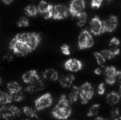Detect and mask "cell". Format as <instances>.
<instances>
[{"label":"cell","instance_id":"cell-17","mask_svg":"<svg viewBox=\"0 0 121 120\" xmlns=\"http://www.w3.org/2000/svg\"><path fill=\"white\" fill-rule=\"evenodd\" d=\"M59 81L62 87H64V88H70L73 85V82L75 81V76L71 73L63 75L60 77H59Z\"/></svg>","mask_w":121,"mask_h":120},{"label":"cell","instance_id":"cell-22","mask_svg":"<svg viewBox=\"0 0 121 120\" xmlns=\"http://www.w3.org/2000/svg\"><path fill=\"white\" fill-rule=\"evenodd\" d=\"M24 13L27 17H35L39 14L37 6L34 4H30L24 8Z\"/></svg>","mask_w":121,"mask_h":120},{"label":"cell","instance_id":"cell-43","mask_svg":"<svg viewBox=\"0 0 121 120\" xmlns=\"http://www.w3.org/2000/svg\"><path fill=\"white\" fill-rule=\"evenodd\" d=\"M107 1H108V3H110V2H111L112 0H107Z\"/></svg>","mask_w":121,"mask_h":120},{"label":"cell","instance_id":"cell-27","mask_svg":"<svg viewBox=\"0 0 121 120\" xmlns=\"http://www.w3.org/2000/svg\"><path fill=\"white\" fill-rule=\"evenodd\" d=\"M100 104H92V105L89 108V109H88V111H87V114H86L87 117L91 118V117H96V116H97L99 111H100Z\"/></svg>","mask_w":121,"mask_h":120},{"label":"cell","instance_id":"cell-24","mask_svg":"<svg viewBox=\"0 0 121 120\" xmlns=\"http://www.w3.org/2000/svg\"><path fill=\"white\" fill-rule=\"evenodd\" d=\"M22 112L25 114L26 117L30 118V119H38V115L36 114V110L32 109L29 106H24L22 109Z\"/></svg>","mask_w":121,"mask_h":120},{"label":"cell","instance_id":"cell-31","mask_svg":"<svg viewBox=\"0 0 121 120\" xmlns=\"http://www.w3.org/2000/svg\"><path fill=\"white\" fill-rule=\"evenodd\" d=\"M100 53L102 54V55L104 56V58L106 60H110L112 59V58H115V54H113V52L110 50V49H105V50H103L100 51Z\"/></svg>","mask_w":121,"mask_h":120},{"label":"cell","instance_id":"cell-30","mask_svg":"<svg viewBox=\"0 0 121 120\" xmlns=\"http://www.w3.org/2000/svg\"><path fill=\"white\" fill-rule=\"evenodd\" d=\"M30 25V21L27 17H22L17 22V26L18 27H27Z\"/></svg>","mask_w":121,"mask_h":120},{"label":"cell","instance_id":"cell-23","mask_svg":"<svg viewBox=\"0 0 121 120\" xmlns=\"http://www.w3.org/2000/svg\"><path fill=\"white\" fill-rule=\"evenodd\" d=\"M7 89H8V92L9 93V95L14 94V93L22 91V86L17 82H8L7 84Z\"/></svg>","mask_w":121,"mask_h":120},{"label":"cell","instance_id":"cell-5","mask_svg":"<svg viewBox=\"0 0 121 120\" xmlns=\"http://www.w3.org/2000/svg\"><path fill=\"white\" fill-rule=\"evenodd\" d=\"M94 87L92 84L86 82L79 87V99L82 104H86L94 95Z\"/></svg>","mask_w":121,"mask_h":120},{"label":"cell","instance_id":"cell-42","mask_svg":"<svg viewBox=\"0 0 121 120\" xmlns=\"http://www.w3.org/2000/svg\"><path fill=\"white\" fill-rule=\"evenodd\" d=\"M2 84V79H1V77H0V85Z\"/></svg>","mask_w":121,"mask_h":120},{"label":"cell","instance_id":"cell-2","mask_svg":"<svg viewBox=\"0 0 121 120\" xmlns=\"http://www.w3.org/2000/svg\"><path fill=\"white\" fill-rule=\"evenodd\" d=\"M15 38L26 43L32 51H34L39 46L40 41H41V35H40V33H37V32L18 33L17 35H15Z\"/></svg>","mask_w":121,"mask_h":120},{"label":"cell","instance_id":"cell-16","mask_svg":"<svg viewBox=\"0 0 121 120\" xmlns=\"http://www.w3.org/2000/svg\"><path fill=\"white\" fill-rule=\"evenodd\" d=\"M45 85L43 82L42 79H40L37 82H33L31 84H27V87H26L25 91L28 93H36L39 91H42L45 90Z\"/></svg>","mask_w":121,"mask_h":120},{"label":"cell","instance_id":"cell-8","mask_svg":"<svg viewBox=\"0 0 121 120\" xmlns=\"http://www.w3.org/2000/svg\"><path fill=\"white\" fill-rule=\"evenodd\" d=\"M86 8V0H72L69 7V14L73 17L85 11Z\"/></svg>","mask_w":121,"mask_h":120},{"label":"cell","instance_id":"cell-19","mask_svg":"<svg viewBox=\"0 0 121 120\" xmlns=\"http://www.w3.org/2000/svg\"><path fill=\"white\" fill-rule=\"evenodd\" d=\"M121 97L116 91H110L105 96V101L110 106H115L120 102Z\"/></svg>","mask_w":121,"mask_h":120},{"label":"cell","instance_id":"cell-35","mask_svg":"<svg viewBox=\"0 0 121 120\" xmlns=\"http://www.w3.org/2000/svg\"><path fill=\"white\" fill-rule=\"evenodd\" d=\"M105 92V83H103V82H101V83L99 84V86L97 87V93H98V95H104Z\"/></svg>","mask_w":121,"mask_h":120},{"label":"cell","instance_id":"cell-38","mask_svg":"<svg viewBox=\"0 0 121 120\" xmlns=\"http://www.w3.org/2000/svg\"><path fill=\"white\" fill-rule=\"evenodd\" d=\"M13 1H14V0H2V2H3V3H4V4H6V5L11 4Z\"/></svg>","mask_w":121,"mask_h":120},{"label":"cell","instance_id":"cell-4","mask_svg":"<svg viewBox=\"0 0 121 120\" xmlns=\"http://www.w3.org/2000/svg\"><path fill=\"white\" fill-rule=\"evenodd\" d=\"M94 45V39L88 30H82L78 39V46L79 50H87Z\"/></svg>","mask_w":121,"mask_h":120},{"label":"cell","instance_id":"cell-25","mask_svg":"<svg viewBox=\"0 0 121 120\" xmlns=\"http://www.w3.org/2000/svg\"><path fill=\"white\" fill-rule=\"evenodd\" d=\"M12 102H13V100H12V98L10 96L9 93L0 91V106L11 104Z\"/></svg>","mask_w":121,"mask_h":120},{"label":"cell","instance_id":"cell-36","mask_svg":"<svg viewBox=\"0 0 121 120\" xmlns=\"http://www.w3.org/2000/svg\"><path fill=\"white\" fill-rule=\"evenodd\" d=\"M115 83L121 84V70H116L115 74Z\"/></svg>","mask_w":121,"mask_h":120},{"label":"cell","instance_id":"cell-15","mask_svg":"<svg viewBox=\"0 0 121 120\" xmlns=\"http://www.w3.org/2000/svg\"><path fill=\"white\" fill-rule=\"evenodd\" d=\"M22 79L24 83L31 84L33 82H37V81L41 78H40V75L38 74L36 70H29L22 74Z\"/></svg>","mask_w":121,"mask_h":120},{"label":"cell","instance_id":"cell-28","mask_svg":"<svg viewBox=\"0 0 121 120\" xmlns=\"http://www.w3.org/2000/svg\"><path fill=\"white\" fill-rule=\"evenodd\" d=\"M93 55H94V58L96 61V63L98 64L100 67H103V66L105 65V62H106V59L104 58L102 54L100 53V52H94Z\"/></svg>","mask_w":121,"mask_h":120},{"label":"cell","instance_id":"cell-41","mask_svg":"<svg viewBox=\"0 0 121 120\" xmlns=\"http://www.w3.org/2000/svg\"><path fill=\"white\" fill-rule=\"evenodd\" d=\"M120 119V120H121V115L119 116V117H118V119Z\"/></svg>","mask_w":121,"mask_h":120},{"label":"cell","instance_id":"cell-14","mask_svg":"<svg viewBox=\"0 0 121 120\" xmlns=\"http://www.w3.org/2000/svg\"><path fill=\"white\" fill-rule=\"evenodd\" d=\"M116 67L114 66H107L104 69V77L106 84L113 86L115 84V74H116Z\"/></svg>","mask_w":121,"mask_h":120},{"label":"cell","instance_id":"cell-12","mask_svg":"<svg viewBox=\"0 0 121 120\" xmlns=\"http://www.w3.org/2000/svg\"><path fill=\"white\" fill-rule=\"evenodd\" d=\"M90 32L94 35H100L103 34V23L99 17L95 16L91 18L89 24Z\"/></svg>","mask_w":121,"mask_h":120},{"label":"cell","instance_id":"cell-7","mask_svg":"<svg viewBox=\"0 0 121 120\" xmlns=\"http://www.w3.org/2000/svg\"><path fill=\"white\" fill-rule=\"evenodd\" d=\"M53 104V97L50 93H45L35 101V109L37 111H42L48 109Z\"/></svg>","mask_w":121,"mask_h":120},{"label":"cell","instance_id":"cell-33","mask_svg":"<svg viewBox=\"0 0 121 120\" xmlns=\"http://www.w3.org/2000/svg\"><path fill=\"white\" fill-rule=\"evenodd\" d=\"M120 115V109H119L117 107L112 108L111 110H110V116H111L112 119H117Z\"/></svg>","mask_w":121,"mask_h":120},{"label":"cell","instance_id":"cell-29","mask_svg":"<svg viewBox=\"0 0 121 120\" xmlns=\"http://www.w3.org/2000/svg\"><path fill=\"white\" fill-rule=\"evenodd\" d=\"M10 96H11V98H12V100L14 101V102H21L25 98L24 93H23L22 91L10 95Z\"/></svg>","mask_w":121,"mask_h":120},{"label":"cell","instance_id":"cell-37","mask_svg":"<svg viewBox=\"0 0 121 120\" xmlns=\"http://www.w3.org/2000/svg\"><path fill=\"white\" fill-rule=\"evenodd\" d=\"M94 73L96 74V75H98V76L101 75V74H102V69H101V67H96V68L94 70Z\"/></svg>","mask_w":121,"mask_h":120},{"label":"cell","instance_id":"cell-3","mask_svg":"<svg viewBox=\"0 0 121 120\" xmlns=\"http://www.w3.org/2000/svg\"><path fill=\"white\" fill-rule=\"evenodd\" d=\"M9 49L13 52V54L17 55V56H26L32 52V50L27 45L26 43L17 40L15 37L10 41Z\"/></svg>","mask_w":121,"mask_h":120},{"label":"cell","instance_id":"cell-18","mask_svg":"<svg viewBox=\"0 0 121 120\" xmlns=\"http://www.w3.org/2000/svg\"><path fill=\"white\" fill-rule=\"evenodd\" d=\"M59 72L54 68L46 69L42 73V78L48 82H56L59 80Z\"/></svg>","mask_w":121,"mask_h":120},{"label":"cell","instance_id":"cell-26","mask_svg":"<svg viewBox=\"0 0 121 120\" xmlns=\"http://www.w3.org/2000/svg\"><path fill=\"white\" fill-rule=\"evenodd\" d=\"M77 18V25L79 27H83L85 26V24L86 23L87 21V14L86 12H82V13H80L79 15L76 17Z\"/></svg>","mask_w":121,"mask_h":120},{"label":"cell","instance_id":"cell-21","mask_svg":"<svg viewBox=\"0 0 121 120\" xmlns=\"http://www.w3.org/2000/svg\"><path fill=\"white\" fill-rule=\"evenodd\" d=\"M68 99L70 102V104H74L79 99V87L77 86H72L71 87V91L69 92V95L67 96Z\"/></svg>","mask_w":121,"mask_h":120},{"label":"cell","instance_id":"cell-13","mask_svg":"<svg viewBox=\"0 0 121 120\" xmlns=\"http://www.w3.org/2000/svg\"><path fill=\"white\" fill-rule=\"evenodd\" d=\"M83 64L81 60L77 58H69L64 62V68L71 72H79L82 69Z\"/></svg>","mask_w":121,"mask_h":120},{"label":"cell","instance_id":"cell-1","mask_svg":"<svg viewBox=\"0 0 121 120\" xmlns=\"http://www.w3.org/2000/svg\"><path fill=\"white\" fill-rule=\"evenodd\" d=\"M72 114V107L66 95L63 94L59 97L57 104L52 110V115L57 119H67Z\"/></svg>","mask_w":121,"mask_h":120},{"label":"cell","instance_id":"cell-39","mask_svg":"<svg viewBox=\"0 0 121 120\" xmlns=\"http://www.w3.org/2000/svg\"><path fill=\"white\" fill-rule=\"evenodd\" d=\"M105 120V119L103 117H97V116H96V118H95V120Z\"/></svg>","mask_w":121,"mask_h":120},{"label":"cell","instance_id":"cell-40","mask_svg":"<svg viewBox=\"0 0 121 120\" xmlns=\"http://www.w3.org/2000/svg\"><path fill=\"white\" fill-rule=\"evenodd\" d=\"M118 93H119V95H120V97H121V84H120V87H119V91H118Z\"/></svg>","mask_w":121,"mask_h":120},{"label":"cell","instance_id":"cell-34","mask_svg":"<svg viewBox=\"0 0 121 120\" xmlns=\"http://www.w3.org/2000/svg\"><path fill=\"white\" fill-rule=\"evenodd\" d=\"M104 0H91V7L95 9H98L102 5Z\"/></svg>","mask_w":121,"mask_h":120},{"label":"cell","instance_id":"cell-9","mask_svg":"<svg viewBox=\"0 0 121 120\" xmlns=\"http://www.w3.org/2000/svg\"><path fill=\"white\" fill-rule=\"evenodd\" d=\"M103 23V33H112L118 28L119 18L115 15H110L105 20L102 21Z\"/></svg>","mask_w":121,"mask_h":120},{"label":"cell","instance_id":"cell-20","mask_svg":"<svg viewBox=\"0 0 121 120\" xmlns=\"http://www.w3.org/2000/svg\"><path fill=\"white\" fill-rule=\"evenodd\" d=\"M109 49L113 52L115 56H118L120 53V41L117 37H112L109 43Z\"/></svg>","mask_w":121,"mask_h":120},{"label":"cell","instance_id":"cell-6","mask_svg":"<svg viewBox=\"0 0 121 120\" xmlns=\"http://www.w3.org/2000/svg\"><path fill=\"white\" fill-rule=\"evenodd\" d=\"M22 114V110L15 105H1L0 117L4 119H12L18 118Z\"/></svg>","mask_w":121,"mask_h":120},{"label":"cell","instance_id":"cell-10","mask_svg":"<svg viewBox=\"0 0 121 120\" xmlns=\"http://www.w3.org/2000/svg\"><path fill=\"white\" fill-rule=\"evenodd\" d=\"M53 7L54 6L52 4L48 3L45 0H41L37 5L39 14L42 15L45 19H50L53 16Z\"/></svg>","mask_w":121,"mask_h":120},{"label":"cell","instance_id":"cell-11","mask_svg":"<svg viewBox=\"0 0 121 120\" xmlns=\"http://www.w3.org/2000/svg\"><path fill=\"white\" fill-rule=\"evenodd\" d=\"M69 16V8L64 4H57L53 7V16L54 20H63Z\"/></svg>","mask_w":121,"mask_h":120},{"label":"cell","instance_id":"cell-32","mask_svg":"<svg viewBox=\"0 0 121 120\" xmlns=\"http://www.w3.org/2000/svg\"><path fill=\"white\" fill-rule=\"evenodd\" d=\"M60 50H61V53H62L63 54L66 55V56H69V55L71 54L70 47H69V45H67V44H64V45H61Z\"/></svg>","mask_w":121,"mask_h":120}]
</instances>
